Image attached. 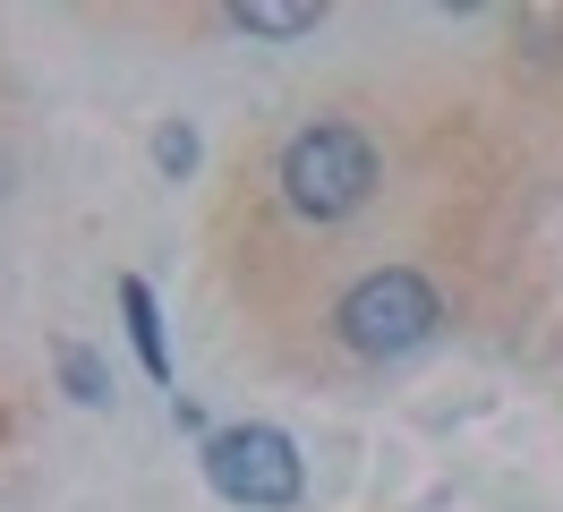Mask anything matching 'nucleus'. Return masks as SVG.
Returning a JSON list of instances; mask_svg holds the SVG:
<instances>
[{"instance_id":"obj_1","label":"nucleus","mask_w":563,"mask_h":512,"mask_svg":"<svg viewBox=\"0 0 563 512\" xmlns=\"http://www.w3.org/2000/svg\"><path fill=\"white\" fill-rule=\"evenodd\" d=\"M376 179H385L376 137L351 129V120H308L274 163V188L299 222H351L358 205L376 197Z\"/></svg>"},{"instance_id":"obj_2","label":"nucleus","mask_w":563,"mask_h":512,"mask_svg":"<svg viewBox=\"0 0 563 512\" xmlns=\"http://www.w3.org/2000/svg\"><path fill=\"white\" fill-rule=\"evenodd\" d=\"M333 334H342V350L367 359V368L410 359V350H427V341L444 334V291H435L419 265H376L333 299Z\"/></svg>"},{"instance_id":"obj_3","label":"nucleus","mask_w":563,"mask_h":512,"mask_svg":"<svg viewBox=\"0 0 563 512\" xmlns=\"http://www.w3.org/2000/svg\"><path fill=\"white\" fill-rule=\"evenodd\" d=\"M206 487L240 512H290L308 495V461H299V444L282 427L240 418V427H213L206 436Z\"/></svg>"},{"instance_id":"obj_4","label":"nucleus","mask_w":563,"mask_h":512,"mask_svg":"<svg viewBox=\"0 0 563 512\" xmlns=\"http://www.w3.org/2000/svg\"><path fill=\"white\" fill-rule=\"evenodd\" d=\"M222 26L256 34V43H299V34L324 26V9H317V0H231V9H222Z\"/></svg>"},{"instance_id":"obj_5","label":"nucleus","mask_w":563,"mask_h":512,"mask_svg":"<svg viewBox=\"0 0 563 512\" xmlns=\"http://www.w3.org/2000/svg\"><path fill=\"white\" fill-rule=\"evenodd\" d=\"M120 316H129V341H137V368L154 375V384H172V341H163V307H154V291H145L137 273H120Z\"/></svg>"},{"instance_id":"obj_6","label":"nucleus","mask_w":563,"mask_h":512,"mask_svg":"<svg viewBox=\"0 0 563 512\" xmlns=\"http://www.w3.org/2000/svg\"><path fill=\"white\" fill-rule=\"evenodd\" d=\"M60 393H69L77 410H103L111 402V368L86 350V341H60Z\"/></svg>"},{"instance_id":"obj_7","label":"nucleus","mask_w":563,"mask_h":512,"mask_svg":"<svg viewBox=\"0 0 563 512\" xmlns=\"http://www.w3.org/2000/svg\"><path fill=\"white\" fill-rule=\"evenodd\" d=\"M197 163H206V137H197V120H163V129H154V171H163V179H188Z\"/></svg>"},{"instance_id":"obj_8","label":"nucleus","mask_w":563,"mask_h":512,"mask_svg":"<svg viewBox=\"0 0 563 512\" xmlns=\"http://www.w3.org/2000/svg\"><path fill=\"white\" fill-rule=\"evenodd\" d=\"M172 418H179V427H188V436H213V427H206V410L188 402V393H172Z\"/></svg>"}]
</instances>
